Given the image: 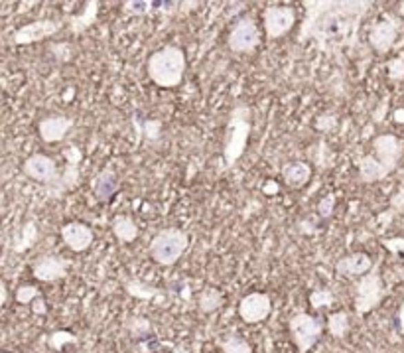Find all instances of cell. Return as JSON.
Listing matches in <instances>:
<instances>
[{
  "mask_svg": "<svg viewBox=\"0 0 404 353\" xmlns=\"http://www.w3.org/2000/svg\"><path fill=\"white\" fill-rule=\"evenodd\" d=\"M398 30H401V22L394 16H385L383 20L375 22L371 26V30H369V44H371V48L375 50L376 54H389L390 50H392V46H394V41H396Z\"/></svg>",
  "mask_w": 404,
  "mask_h": 353,
  "instance_id": "8",
  "label": "cell"
},
{
  "mask_svg": "<svg viewBox=\"0 0 404 353\" xmlns=\"http://www.w3.org/2000/svg\"><path fill=\"white\" fill-rule=\"evenodd\" d=\"M176 353H183V352H181V350H178V352H176Z\"/></svg>",
  "mask_w": 404,
  "mask_h": 353,
  "instance_id": "46",
  "label": "cell"
},
{
  "mask_svg": "<svg viewBox=\"0 0 404 353\" xmlns=\"http://www.w3.org/2000/svg\"><path fill=\"white\" fill-rule=\"evenodd\" d=\"M36 239H38V227H36V223L28 221L22 229V241L16 243V251H26L28 247L36 243Z\"/></svg>",
  "mask_w": 404,
  "mask_h": 353,
  "instance_id": "29",
  "label": "cell"
},
{
  "mask_svg": "<svg viewBox=\"0 0 404 353\" xmlns=\"http://www.w3.org/2000/svg\"><path fill=\"white\" fill-rule=\"evenodd\" d=\"M70 260L61 255H40L32 265V274L34 278H38L40 283H56L68 276L70 272Z\"/></svg>",
  "mask_w": 404,
  "mask_h": 353,
  "instance_id": "10",
  "label": "cell"
},
{
  "mask_svg": "<svg viewBox=\"0 0 404 353\" xmlns=\"http://www.w3.org/2000/svg\"><path fill=\"white\" fill-rule=\"evenodd\" d=\"M288 327H290L294 345L298 347L300 353L310 352L320 341L321 334H323V322L320 318L306 312L294 314L288 322Z\"/></svg>",
  "mask_w": 404,
  "mask_h": 353,
  "instance_id": "5",
  "label": "cell"
},
{
  "mask_svg": "<svg viewBox=\"0 0 404 353\" xmlns=\"http://www.w3.org/2000/svg\"><path fill=\"white\" fill-rule=\"evenodd\" d=\"M99 12V2H87L85 4V10L79 16H71L70 18V24H71V32H75V34H79V32H83L89 26H93V22H95V18H97Z\"/></svg>",
  "mask_w": 404,
  "mask_h": 353,
  "instance_id": "22",
  "label": "cell"
},
{
  "mask_svg": "<svg viewBox=\"0 0 404 353\" xmlns=\"http://www.w3.org/2000/svg\"><path fill=\"white\" fill-rule=\"evenodd\" d=\"M396 320H398V332L404 334V302L401 304V308H398V316H396Z\"/></svg>",
  "mask_w": 404,
  "mask_h": 353,
  "instance_id": "44",
  "label": "cell"
},
{
  "mask_svg": "<svg viewBox=\"0 0 404 353\" xmlns=\"http://www.w3.org/2000/svg\"><path fill=\"white\" fill-rule=\"evenodd\" d=\"M16 302L18 304H34V300H38L42 296L40 288L34 285H22L16 288Z\"/></svg>",
  "mask_w": 404,
  "mask_h": 353,
  "instance_id": "28",
  "label": "cell"
},
{
  "mask_svg": "<svg viewBox=\"0 0 404 353\" xmlns=\"http://www.w3.org/2000/svg\"><path fill=\"white\" fill-rule=\"evenodd\" d=\"M298 231L302 235H314V233H318V223H314L312 219H302L298 223Z\"/></svg>",
  "mask_w": 404,
  "mask_h": 353,
  "instance_id": "39",
  "label": "cell"
},
{
  "mask_svg": "<svg viewBox=\"0 0 404 353\" xmlns=\"http://www.w3.org/2000/svg\"><path fill=\"white\" fill-rule=\"evenodd\" d=\"M334 209H335V193H325L323 198L320 200V204H318V216L321 219H330L334 216Z\"/></svg>",
  "mask_w": 404,
  "mask_h": 353,
  "instance_id": "31",
  "label": "cell"
},
{
  "mask_svg": "<svg viewBox=\"0 0 404 353\" xmlns=\"http://www.w3.org/2000/svg\"><path fill=\"white\" fill-rule=\"evenodd\" d=\"M389 207L396 213V216H398V213H404V186L390 198Z\"/></svg>",
  "mask_w": 404,
  "mask_h": 353,
  "instance_id": "37",
  "label": "cell"
},
{
  "mask_svg": "<svg viewBox=\"0 0 404 353\" xmlns=\"http://www.w3.org/2000/svg\"><path fill=\"white\" fill-rule=\"evenodd\" d=\"M119 190H121V180L112 168H103L97 176L91 180V191H93L95 200L101 204L111 202L112 198L119 193Z\"/></svg>",
  "mask_w": 404,
  "mask_h": 353,
  "instance_id": "16",
  "label": "cell"
},
{
  "mask_svg": "<svg viewBox=\"0 0 404 353\" xmlns=\"http://www.w3.org/2000/svg\"><path fill=\"white\" fill-rule=\"evenodd\" d=\"M335 128H337V115L325 113V115H320L316 119V131H320V133H332Z\"/></svg>",
  "mask_w": 404,
  "mask_h": 353,
  "instance_id": "32",
  "label": "cell"
},
{
  "mask_svg": "<svg viewBox=\"0 0 404 353\" xmlns=\"http://www.w3.org/2000/svg\"><path fill=\"white\" fill-rule=\"evenodd\" d=\"M71 128H73V119L63 117V115H52V117H46L38 122V133L46 144L61 142Z\"/></svg>",
  "mask_w": 404,
  "mask_h": 353,
  "instance_id": "15",
  "label": "cell"
},
{
  "mask_svg": "<svg viewBox=\"0 0 404 353\" xmlns=\"http://www.w3.org/2000/svg\"><path fill=\"white\" fill-rule=\"evenodd\" d=\"M65 156H68V160H70L71 166H75V164H79V160H81V150L71 146L70 152H65Z\"/></svg>",
  "mask_w": 404,
  "mask_h": 353,
  "instance_id": "42",
  "label": "cell"
},
{
  "mask_svg": "<svg viewBox=\"0 0 404 353\" xmlns=\"http://www.w3.org/2000/svg\"><path fill=\"white\" fill-rule=\"evenodd\" d=\"M144 135H146V138L148 140H156V138H160V133H162V124H160V121H154V119H150V121L144 122Z\"/></svg>",
  "mask_w": 404,
  "mask_h": 353,
  "instance_id": "36",
  "label": "cell"
},
{
  "mask_svg": "<svg viewBox=\"0 0 404 353\" xmlns=\"http://www.w3.org/2000/svg\"><path fill=\"white\" fill-rule=\"evenodd\" d=\"M383 247L394 253V255H404V237H392V239H383Z\"/></svg>",
  "mask_w": 404,
  "mask_h": 353,
  "instance_id": "35",
  "label": "cell"
},
{
  "mask_svg": "<svg viewBox=\"0 0 404 353\" xmlns=\"http://www.w3.org/2000/svg\"><path fill=\"white\" fill-rule=\"evenodd\" d=\"M22 172L24 176L38 182V184H56L61 182L59 172H57V164L52 156L46 154H32L22 164Z\"/></svg>",
  "mask_w": 404,
  "mask_h": 353,
  "instance_id": "9",
  "label": "cell"
},
{
  "mask_svg": "<svg viewBox=\"0 0 404 353\" xmlns=\"http://www.w3.org/2000/svg\"><path fill=\"white\" fill-rule=\"evenodd\" d=\"M188 247H190L188 233L181 231L178 227H166L154 235L152 241L148 245V253L156 265L172 267L180 260Z\"/></svg>",
  "mask_w": 404,
  "mask_h": 353,
  "instance_id": "3",
  "label": "cell"
},
{
  "mask_svg": "<svg viewBox=\"0 0 404 353\" xmlns=\"http://www.w3.org/2000/svg\"><path fill=\"white\" fill-rule=\"evenodd\" d=\"M223 304V292L219 288H213V286H205L201 292H199V298H197V306L203 314L215 312L219 306Z\"/></svg>",
  "mask_w": 404,
  "mask_h": 353,
  "instance_id": "21",
  "label": "cell"
},
{
  "mask_svg": "<svg viewBox=\"0 0 404 353\" xmlns=\"http://www.w3.org/2000/svg\"><path fill=\"white\" fill-rule=\"evenodd\" d=\"M2 353H6V352H2Z\"/></svg>",
  "mask_w": 404,
  "mask_h": 353,
  "instance_id": "47",
  "label": "cell"
},
{
  "mask_svg": "<svg viewBox=\"0 0 404 353\" xmlns=\"http://www.w3.org/2000/svg\"><path fill=\"white\" fill-rule=\"evenodd\" d=\"M61 241L73 253H85L95 241V233L81 221H70L61 227Z\"/></svg>",
  "mask_w": 404,
  "mask_h": 353,
  "instance_id": "14",
  "label": "cell"
},
{
  "mask_svg": "<svg viewBox=\"0 0 404 353\" xmlns=\"http://www.w3.org/2000/svg\"><path fill=\"white\" fill-rule=\"evenodd\" d=\"M272 312V300L265 292H251L239 302V316L247 324L265 322Z\"/></svg>",
  "mask_w": 404,
  "mask_h": 353,
  "instance_id": "12",
  "label": "cell"
},
{
  "mask_svg": "<svg viewBox=\"0 0 404 353\" xmlns=\"http://www.w3.org/2000/svg\"><path fill=\"white\" fill-rule=\"evenodd\" d=\"M223 353H252L251 343L239 336H227L223 341H219Z\"/></svg>",
  "mask_w": 404,
  "mask_h": 353,
  "instance_id": "26",
  "label": "cell"
},
{
  "mask_svg": "<svg viewBox=\"0 0 404 353\" xmlns=\"http://www.w3.org/2000/svg\"><path fill=\"white\" fill-rule=\"evenodd\" d=\"M387 111H389V97H385L383 101H381V105L373 111V121L376 124H381V122L385 121V117H387Z\"/></svg>",
  "mask_w": 404,
  "mask_h": 353,
  "instance_id": "38",
  "label": "cell"
},
{
  "mask_svg": "<svg viewBox=\"0 0 404 353\" xmlns=\"http://www.w3.org/2000/svg\"><path fill=\"white\" fill-rule=\"evenodd\" d=\"M385 68L390 82H404V57H390Z\"/></svg>",
  "mask_w": 404,
  "mask_h": 353,
  "instance_id": "30",
  "label": "cell"
},
{
  "mask_svg": "<svg viewBox=\"0 0 404 353\" xmlns=\"http://www.w3.org/2000/svg\"><path fill=\"white\" fill-rule=\"evenodd\" d=\"M251 121L252 111L249 105L239 103L233 107L231 115H229V122H227V136H225L223 144V158L227 168H233L247 149L252 128Z\"/></svg>",
  "mask_w": 404,
  "mask_h": 353,
  "instance_id": "2",
  "label": "cell"
},
{
  "mask_svg": "<svg viewBox=\"0 0 404 353\" xmlns=\"http://www.w3.org/2000/svg\"><path fill=\"white\" fill-rule=\"evenodd\" d=\"M371 149H373V156L376 160L385 168H389L390 174H392L396 170L398 162H401V158H403L404 146L401 138L394 135H378L373 138Z\"/></svg>",
  "mask_w": 404,
  "mask_h": 353,
  "instance_id": "11",
  "label": "cell"
},
{
  "mask_svg": "<svg viewBox=\"0 0 404 353\" xmlns=\"http://www.w3.org/2000/svg\"><path fill=\"white\" fill-rule=\"evenodd\" d=\"M32 312L36 314V316H43V314H48V304H46V300L40 296L38 300H34V304H32Z\"/></svg>",
  "mask_w": 404,
  "mask_h": 353,
  "instance_id": "40",
  "label": "cell"
},
{
  "mask_svg": "<svg viewBox=\"0 0 404 353\" xmlns=\"http://www.w3.org/2000/svg\"><path fill=\"white\" fill-rule=\"evenodd\" d=\"M77 341V336L75 334H71L68 330H59V332H54L50 338H48V345L52 347V350H63V347H68V345H73Z\"/></svg>",
  "mask_w": 404,
  "mask_h": 353,
  "instance_id": "27",
  "label": "cell"
},
{
  "mask_svg": "<svg viewBox=\"0 0 404 353\" xmlns=\"http://www.w3.org/2000/svg\"><path fill=\"white\" fill-rule=\"evenodd\" d=\"M156 2H125L123 8L126 14L130 16H142V14L148 12V8H154Z\"/></svg>",
  "mask_w": 404,
  "mask_h": 353,
  "instance_id": "33",
  "label": "cell"
},
{
  "mask_svg": "<svg viewBox=\"0 0 404 353\" xmlns=\"http://www.w3.org/2000/svg\"><path fill=\"white\" fill-rule=\"evenodd\" d=\"M185 66L188 61H185L183 50L178 46H166L148 57L146 71L154 85L162 89H176L183 82Z\"/></svg>",
  "mask_w": 404,
  "mask_h": 353,
  "instance_id": "1",
  "label": "cell"
},
{
  "mask_svg": "<svg viewBox=\"0 0 404 353\" xmlns=\"http://www.w3.org/2000/svg\"><path fill=\"white\" fill-rule=\"evenodd\" d=\"M61 24L57 20H36V22H30V24H24L22 28H18L12 36V41L16 46H28V44H36V41L48 40L52 38L54 34L59 32Z\"/></svg>",
  "mask_w": 404,
  "mask_h": 353,
  "instance_id": "13",
  "label": "cell"
},
{
  "mask_svg": "<svg viewBox=\"0 0 404 353\" xmlns=\"http://www.w3.org/2000/svg\"><path fill=\"white\" fill-rule=\"evenodd\" d=\"M327 332L337 340L345 338L349 334V314L343 312V310L330 314L327 316Z\"/></svg>",
  "mask_w": 404,
  "mask_h": 353,
  "instance_id": "24",
  "label": "cell"
},
{
  "mask_svg": "<svg viewBox=\"0 0 404 353\" xmlns=\"http://www.w3.org/2000/svg\"><path fill=\"white\" fill-rule=\"evenodd\" d=\"M50 52L57 57L59 61H70L71 59V46L70 44H52Z\"/></svg>",
  "mask_w": 404,
  "mask_h": 353,
  "instance_id": "34",
  "label": "cell"
},
{
  "mask_svg": "<svg viewBox=\"0 0 404 353\" xmlns=\"http://www.w3.org/2000/svg\"><path fill=\"white\" fill-rule=\"evenodd\" d=\"M263 24L268 40L284 38L296 24V10L292 6H279L272 4L263 12Z\"/></svg>",
  "mask_w": 404,
  "mask_h": 353,
  "instance_id": "7",
  "label": "cell"
},
{
  "mask_svg": "<svg viewBox=\"0 0 404 353\" xmlns=\"http://www.w3.org/2000/svg\"><path fill=\"white\" fill-rule=\"evenodd\" d=\"M125 290L132 296V298H140V300H152L156 298L162 290L156 288V286L146 285L142 283L139 278H128L125 283Z\"/></svg>",
  "mask_w": 404,
  "mask_h": 353,
  "instance_id": "23",
  "label": "cell"
},
{
  "mask_svg": "<svg viewBox=\"0 0 404 353\" xmlns=\"http://www.w3.org/2000/svg\"><path fill=\"white\" fill-rule=\"evenodd\" d=\"M280 191V186L274 182V180H268V182H265V186H263V193H266V195H274V193H279Z\"/></svg>",
  "mask_w": 404,
  "mask_h": 353,
  "instance_id": "41",
  "label": "cell"
},
{
  "mask_svg": "<svg viewBox=\"0 0 404 353\" xmlns=\"http://www.w3.org/2000/svg\"><path fill=\"white\" fill-rule=\"evenodd\" d=\"M261 44V32L252 16H245L237 20V24L231 28L227 46L233 54H252Z\"/></svg>",
  "mask_w": 404,
  "mask_h": 353,
  "instance_id": "6",
  "label": "cell"
},
{
  "mask_svg": "<svg viewBox=\"0 0 404 353\" xmlns=\"http://www.w3.org/2000/svg\"><path fill=\"white\" fill-rule=\"evenodd\" d=\"M8 302V286L4 280H0V306H6Z\"/></svg>",
  "mask_w": 404,
  "mask_h": 353,
  "instance_id": "43",
  "label": "cell"
},
{
  "mask_svg": "<svg viewBox=\"0 0 404 353\" xmlns=\"http://www.w3.org/2000/svg\"><path fill=\"white\" fill-rule=\"evenodd\" d=\"M355 166H357L359 180H361L363 184H375V182H381V180H385L390 174L389 168H385L373 154H367V156L357 158Z\"/></svg>",
  "mask_w": 404,
  "mask_h": 353,
  "instance_id": "18",
  "label": "cell"
},
{
  "mask_svg": "<svg viewBox=\"0 0 404 353\" xmlns=\"http://www.w3.org/2000/svg\"><path fill=\"white\" fill-rule=\"evenodd\" d=\"M394 121L398 122V124H404V109L394 111Z\"/></svg>",
  "mask_w": 404,
  "mask_h": 353,
  "instance_id": "45",
  "label": "cell"
},
{
  "mask_svg": "<svg viewBox=\"0 0 404 353\" xmlns=\"http://www.w3.org/2000/svg\"><path fill=\"white\" fill-rule=\"evenodd\" d=\"M282 178H284V184L288 188H304L310 178H312V166L307 162H302V160H296V162L284 164L282 168Z\"/></svg>",
  "mask_w": 404,
  "mask_h": 353,
  "instance_id": "19",
  "label": "cell"
},
{
  "mask_svg": "<svg viewBox=\"0 0 404 353\" xmlns=\"http://www.w3.org/2000/svg\"><path fill=\"white\" fill-rule=\"evenodd\" d=\"M307 300H310V306H312V308L320 310V308H332L335 302V296L330 288H314V290L310 292Z\"/></svg>",
  "mask_w": 404,
  "mask_h": 353,
  "instance_id": "25",
  "label": "cell"
},
{
  "mask_svg": "<svg viewBox=\"0 0 404 353\" xmlns=\"http://www.w3.org/2000/svg\"><path fill=\"white\" fill-rule=\"evenodd\" d=\"M111 229L121 243H134L139 239V225L130 216H114Z\"/></svg>",
  "mask_w": 404,
  "mask_h": 353,
  "instance_id": "20",
  "label": "cell"
},
{
  "mask_svg": "<svg viewBox=\"0 0 404 353\" xmlns=\"http://www.w3.org/2000/svg\"><path fill=\"white\" fill-rule=\"evenodd\" d=\"M373 267H375V263H373V258L369 257L367 253H353V255H347V257H341L335 263L337 274L347 276V278L365 276L367 272H371Z\"/></svg>",
  "mask_w": 404,
  "mask_h": 353,
  "instance_id": "17",
  "label": "cell"
},
{
  "mask_svg": "<svg viewBox=\"0 0 404 353\" xmlns=\"http://www.w3.org/2000/svg\"><path fill=\"white\" fill-rule=\"evenodd\" d=\"M387 294V288L383 285V276H381V265L375 263V267L371 269V272H367L365 276H361L355 285V312L359 316L373 312L376 306L383 302Z\"/></svg>",
  "mask_w": 404,
  "mask_h": 353,
  "instance_id": "4",
  "label": "cell"
}]
</instances>
